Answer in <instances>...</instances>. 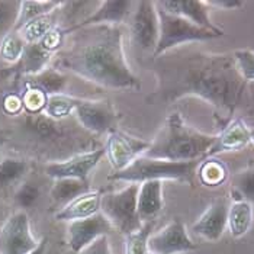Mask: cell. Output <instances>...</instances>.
<instances>
[{"label":"cell","mask_w":254,"mask_h":254,"mask_svg":"<svg viewBox=\"0 0 254 254\" xmlns=\"http://www.w3.org/2000/svg\"><path fill=\"white\" fill-rule=\"evenodd\" d=\"M148 68L156 77L154 90L145 98L148 105L167 106L185 98H199L212 106L222 128L247 99L249 83L234 54L179 47L150 60Z\"/></svg>","instance_id":"obj_1"},{"label":"cell","mask_w":254,"mask_h":254,"mask_svg":"<svg viewBox=\"0 0 254 254\" xmlns=\"http://www.w3.org/2000/svg\"><path fill=\"white\" fill-rule=\"evenodd\" d=\"M56 68L109 90H139L141 80L131 70L119 26L99 25L74 32L70 47L56 56Z\"/></svg>","instance_id":"obj_2"},{"label":"cell","mask_w":254,"mask_h":254,"mask_svg":"<svg viewBox=\"0 0 254 254\" xmlns=\"http://www.w3.org/2000/svg\"><path fill=\"white\" fill-rule=\"evenodd\" d=\"M216 135L205 134L189 124L179 112L166 118L161 129L150 141L144 156L167 161H196L206 158Z\"/></svg>","instance_id":"obj_3"},{"label":"cell","mask_w":254,"mask_h":254,"mask_svg":"<svg viewBox=\"0 0 254 254\" xmlns=\"http://www.w3.org/2000/svg\"><path fill=\"white\" fill-rule=\"evenodd\" d=\"M202 160L196 161H167L157 160L147 156H139L135 158L127 169L121 172H114L109 175V180L137 183L141 185L150 180H173L193 186L196 182L197 166Z\"/></svg>","instance_id":"obj_4"},{"label":"cell","mask_w":254,"mask_h":254,"mask_svg":"<svg viewBox=\"0 0 254 254\" xmlns=\"http://www.w3.org/2000/svg\"><path fill=\"white\" fill-rule=\"evenodd\" d=\"M157 13H158V23H160V34H158V42H157L153 59L164 53H169L172 50H176L186 44L205 42V41L222 37L212 31L199 28L182 16L167 13L158 6H157Z\"/></svg>","instance_id":"obj_5"},{"label":"cell","mask_w":254,"mask_h":254,"mask_svg":"<svg viewBox=\"0 0 254 254\" xmlns=\"http://www.w3.org/2000/svg\"><path fill=\"white\" fill-rule=\"evenodd\" d=\"M138 189L139 185L129 183L118 192H109L100 197V212L106 216L112 228L124 237L135 233L144 225L137 214Z\"/></svg>","instance_id":"obj_6"},{"label":"cell","mask_w":254,"mask_h":254,"mask_svg":"<svg viewBox=\"0 0 254 254\" xmlns=\"http://www.w3.org/2000/svg\"><path fill=\"white\" fill-rule=\"evenodd\" d=\"M127 25L129 26L132 47L144 56L150 54L153 59L158 42V34H160L156 1L151 0L137 1Z\"/></svg>","instance_id":"obj_7"},{"label":"cell","mask_w":254,"mask_h":254,"mask_svg":"<svg viewBox=\"0 0 254 254\" xmlns=\"http://www.w3.org/2000/svg\"><path fill=\"white\" fill-rule=\"evenodd\" d=\"M26 211L7 216L0 228V254H31L39 246Z\"/></svg>","instance_id":"obj_8"},{"label":"cell","mask_w":254,"mask_h":254,"mask_svg":"<svg viewBox=\"0 0 254 254\" xmlns=\"http://www.w3.org/2000/svg\"><path fill=\"white\" fill-rule=\"evenodd\" d=\"M74 117L78 125L92 134H109L117 129L118 112L109 99H80Z\"/></svg>","instance_id":"obj_9"},{"label":"cell","mask_w":254,"mask_h":254,"mask_svg":"<svg viewBox=\"0 0 254 254\" xmlns=\"http://www.w3.org/2000/svg\"><path fill=\"white\" fill-rule=\"evenodd\" d=\"M148 147L150 141L114 129L108 134L103 150L114 172H121L127 169L135 158L144 156Z\"/></svg>","instance_id":"obj_10"},{"label":"cell","mask_w":254,"mask_h":254,"mask_svg":"<svg viewBox=\"0 0 254 254\" xmlns=\"http://www.w3.org/2000/svg\"><path fill=\"white\" fill-rule=\"evenodd\" d=\"M105 157L103 148H96L90 151H80L68 158L50 161L44 166L45 175L54 180L57 179H78L89 182L90 173L98 167L100 160Z\"/></svg>","instance_id":"obj_11"},{"label":"cell","mask_w":254,"mask_h":254,"mask_svg":"<svg viewBox=\"0 0 254 254\" xmlns=\"http://www.w3.org/2000/svg\"><path fill=\"white\" fill-rule=\"evenodd\" d=\"M148 249L153 254H186L197 249L189 237L186 225L180 219H173L160 231L148 237Z\"/></svg>","instance_id":"obj_12"},{"label":"cell","mask_w":254,"mask_h":254,"mask_svg":"<svg viewBox=\"0 0 254 254\" xmlns=\"http://www.w3.org/2000/svg\"><path fill=\"white\" fill-rule=\"evenodd\" d=\"M112 230L114 228L111 222L102 212L86 219L68 222L67 246L71 253L77 254L86 247H89L92 243H95L100 237L109 235Z\"/></svg>","instance_id":"obj_13"},{"label":"cell","mask_w":254,"mask_h":254,"mask_svg":"<svg viewBox=\"0 0 254 254\" xmlns=\"http://www.w3.org/2000/svg\"><path fill=\"white\" fill-rule=\"evenodd\" d=\"M137 1L132 0H102L98 9L83 22H80L74 28L65 31V34H74L78 29L99 26V25H111L119 26L121 23H127Z\"/></svg>","instance_id":"obj_14"},{"label":"cell","mask_w":254,"mask_h":254,"mask_svg":"<svg viewBox=\"0 0 254 254\" xmlns=\"http://www.w3.org/2000/svg\"><path fill=\"white\" fill-rule=\"evenodd\" d=\"M157 6L163 10H166L167 13L182 16L189 22H192L193 25L212 31L219 35H225V32L216 26L215 23L211 20L209 16V4L208 1H202V0H161L156 1Z\"/></svg>","instance_id":"obj_15"},{"label":"cell","mask_w":254,"mask_h":254,"mask_svg":"<svg viewBox=\"0 0 254 254\" xmlns=\"http://www.w3.org/2000/svg\"><path fill=\"white\" fill-rule=\"evenodd\" d=\"M228 199L219 197L214 200L208 209L199 216V219L192 225V231L206 241L215 243L227 230L228 224Z\"/></svg>","instance_id":"obj_16"},{"label":"cell","mask_w":254,"mask_h":254,"mask_svg":"<svg viewBox=\"0 0 254 254\" xmlns=\"http://www.w3.org/2000/svg\"><path fill=\"white\" fill-rule=\"evenodd\" d=\"M250 144V128L243 118L230 121L216 135L215 142L206 157H215L221 153L240 151Z\"/></svg>","instance_id":"obj_17"},{"label":"cell","mask_w":254,"mask_h":254,"mask_svg":"<svg viewBox=\"0 0 254 254\" xmlns=\"http://www.w3.org/2000/svg\"><path fill=\"white\" fill-rule=\"evenodd\" d=\"M164 208L163 182L150 180L139 185L137 196V214L142 224L154 222Z\"/></svg>","instance_id":"obj_18"},{"label":"cell","mask_w":254,"mask_h":254,"mask_svg":"<svg viewBox=\"0 0 254 254\" xmlns=\"http://www.w3.org/2000/svg\"><path fill=\"white\" fill-rule=\"evenodd\" d=\"M100 197L102 195L98 190L90 189L59 209L54 218L60 222H73L96 215L100 212Z\"/></svg>","instance_id":"obj_19"},{"label":"cell","mask_w":254,"mask_h":254,"mask_svg":"<svg viewBox=\"0 0 254 254\" xmlns=\"http://www.w3.org/2000/svg\"><path fill=\"white\" fill-rule=\"evenodd\" d=\"M67 83H68L67 74L56 67H47L45 70H42L35 76L25 77V81H23L25 87L41 90L47 96L65 93Z\"/></svg>","instance_id":"obj_20"},{"label":"cell","mask_w":254,"mask_h":254,"mask_svg":"<svg viewBox=\"0 0 254 254\" xmlns=\"http://www.w3.org/2000/svg\"><path fill=\"white\" fill-rule=\"evenodd\" d=\"M54 59V54L45 51L39 44H26L25 51L22 54V59L13 65L16 76L23 74L25 77L28 76H35L50 67L51 60Z\"/></svg>","instance_id":"obj_21"},{"label":"cell","mask_w":254,"mask_h":254,"mask_svg":"<svg viewBox=\"0 0 254 254\" xmlns=\"http://www.w3.org/2000/svg\"><path fill=\"white\" fill-rule=\"evenodd\" d=\"M63 121H53L44 114L38 115H26L23 121L25 129H28L34 137H37L39 141L44 142H54L60 141L63 137Z\"/></svg>","instance_id":"obj_22"},{"label":"cell","mask_w":254,"mask_h":254,"mask_svg":"<svg viewBox=\"0 0 254 254\" xmlns=\"http://www.w3.org/2000/svg\"><path fill=\"white\" fill-rule=\"evenodd\" d=\"M253 205L249 202H231L228 209V224L227 228L233 238H241L247 234L253 225Z\"/></svg>","instance_id":"obj_23"},{"label":"cell","mask_w":254,"mask_h":254,"mask_svg":"<svg viewBox=\"0 0 254 254\" xmlns=\"http://www.w3.org/2000/svg\"><path fill=\"white\" fill-rule=\"evenodd\" d=\"M89 190H90L89 182H83L78 179H57L51 188L50 196L54 205H57L59 209H61L63 206L70 203L73 199H76L77 196L83 195Z\"/></svg>","instance_id":"obj_24"},{"label":"cell","mask_w":254,"mask_h":254,"mask_svg":"<svg viewBox=\"0 0 254 254\" xmlns=\"http://www.w3.org/2000/svg\"><path fill=\"white\" fill-rule=\"evenodd\" d=\"M196 179L206 188H218L228 180V167L216 157H206L197 166Z\"/></svg>","instance_id":"obj_25"},{"label":"cell","mask_w":254,"mask_h":254,"mask_svg":"<svg viewBox=\"0 0 254 254\" xmlns=\"http://www.w3.org/2000/svg\"><path fill=\"white\" fill-rule=\"evenodd\" d=\"M29 164L26 160L15 157H3L0 161V192L19 185L28 175Z\"/></svg>","instance_id":"obj_26"},{"label":"cell","mask_w":254,"mask_h":254,"mask_svg":"<svg viewBox=\"0 0 254 254\" xmlns=\"http://www.w3.org/2000/svg\"><path fill=\"white\" fill-rule=\"evenodd\" d=\"M57 25H59V13L56 9L54 12L48 15L39 16L37 19L25 23L18 29V32L26 44H38L39 41Z\"/></svg>","instance_id":"obj_27"},{"label":"cell","mask_w":254,"mask_h":254,"mask_svg":"<svg viewBox=\"0 0 254 254\" xmlns=\"http://www.w3.org/2000/svg\"><path fill=\"white\" fill-rule=\"evenodd\" d=\"M78 98H74L67 93H57L51 95L47 99V105L44 108V115L53 121H64L71 114H74L78 105Z\"/></svg>","instance_id":"obj_28"},{"label":"cell","mask_w":254,"mask_h":254,"mask_svg":"<svg viewBox=\"0 0 254 254\" xmlns=\"http://www.w3.org/2000/svg\"><path fill=\"white\" fill-rule=\"evenodd\" d=\"M230 195L233 202H249L254 203V166L247 167L238 173H235L231 179Z\"/></svg>","instance_id":"obj_29"},{"label":"cell","mask_w":254,"mask_h":254,"mask_svg":"<svg viewBox=\"0 0 254 254\" xmlns=\"http://www.w3.org/2000/svg\"><path fill=\"white\" fill-rule=\"evenodd\" d=\"M60 4H61V1H54V0H25V1H20L19 16H18L15 31H18L20 26H23L25 23H28L31 20L54 12L56 9H59Z\"/></svg>","instance_id":"obj_30"},{"label":"cell","mask_w":254,"mask_h":254,"mask_svg":"<svg viewBox=\"0 0 254 254\" xmlns=\"http://www.w3.org/2000/svg\"><path fill=\"white\" fill-rule=\"evenodd\" d=\"M26 42L22 39L18 31L7 34L0 41V59L7 64H16L25 51Z\"/></svg>","instance_id":"obj_31"},{"label":"cell","mask_w":254,"mask_h":254,"mask_svg":"<svg viewBox=\"0 0 254 254\" xmlns=\"http://www.w3.org/2000/svg\"><path fill=\"white\" fill-rule=\"evenodd\" d=\"M154 222L144 224L138 231L125 235V254H153L148 249V237Z\"/></svg>","instance_id":"obj_32"},{"label":"cell","mask_w":254,"mask_h":254,"mask_svg":"<svg viewBox=\"0 0 254 254\" xmlns=\"http://www.w3.org/2000/svg\"><path fill=\"white\" fill-rule=\"evenodd\" d=\"M20 1L18 0H0V41L15 31Z\"/></svg>","instance_id":"obj_33"},{"label":"cell","mask_w":254,"mask_h":254,"mask_svg":"<svg viewBox=\"0 0 254 254\" xmlns=\"http://www.w3.org/2000/svg\"><path fill=\"white\" fill-rule=\"evenodd\" d=\"M20 98H22V103H23V111L28 115H38V114L44 112L48 96L45 93H42L41 90L25 87Z\"/></svg>","instance_id":"obj_34"},{"label":"cell","mask_w":254,"mask_h":254,"mask_svg":"<svg viewBox=\"0 0 254 254\" xmlns=\"http://www.w3.org/2000/svg\"><path fill=\"white\" fill-rule=\"evenodd\" d=\"M39 196H41V190H39V186L37 183L23 182V183H20V186L15 193V200L20 206V209L25 211L26 208H31L35 205Z\"/></svg>","instance_id":"obj_35"},{"label":"cell","mask_w":254,"mask_h":254,"mask_svg":"<svg viewBox=\"0 0 254 254\" xmlns=\"http://www.w3.org/2000/svg\"><path fill=\"white\" fill-rule=\"evenodd\" d=\"M65 38H67L65 31L57 25L56 28H53L44 38L41 39L38 44L45 51H48V53L56 56L57 53H60L63 50V47L65 45Z\"/></svg>","instance_id":"obj_36"},{"label":"cell","mask_w":254,"mask_h":254,"mask_svg":"<svg viewBox=\"0 0 254 254\" xmlns=\"http://www.w3.org/2000/svg\"><path fill=\"white\" fill-rule=\"evenodd\" d=\"M241 76L247 83L254 81V51L253 50H237L233 53Z\"/></svg>","instance_id":"obj_37"},{"label":"cell","mask_w":254,"mask_h":254,"mask_svg":"<svg viewBox=\"0 0 254 254\" xmlns=\"http://www.w3.org/2000/svg\"><path fill=\"white\" fill-rule=\"evenodd\" d=\"M3 111L7 115L16 117L23 112V103H22V98L18 93H7L4 99H3Z\"/></svg>","instance_id":"obj_38"},{"label":"cell","mask_w":254,"mask_h":254,"mask_svg":"<svg viewBox=\"0 0 254 254\" xmlns=\"http://www.w3.org/2000/svg\"><path fill=\"white\" fill-rule=\"evenodd\" d=\"M77 254H114L112 253V247L109 243V237H100L95 243H92L89 247H86L84 250H81Z\"/></svg>","instance_id":"obj_39"},{"label":"cell","mask_w":254,"mask_h":254,"mask_svg":"<svg viewBox=\"0 0 254 254\" xmlns=\"http://www.w3.org/2000/svg\"><path fill=\"white\" fill-rule=\"evenodd\" d=\"M209 7H218L222 10H235L241 9L244 6V1L241 0H209Z\"/></svg>","instance_id":"obj_40"},{"label":"cell","mask_w":254,"mask_h":254,"mask_svg":"<svg viewBox=\"0 0 254 254\" xmlns=\"http://www.w3.org/2000/svg\"><path fill=\"white\" fill-rule=\"evenodd\" d=\"M48 250V238H42L39 241V246L31 254H47Z\"/></svg>","instance_id":"obj_41"},{"label":"cell","mask_w":254,"mask_h":254,"mask_svg":"<svg viewBox=\"0 0 254 254\" xmlns=\"http://www.w3.org/2000/svg\"><path fill=\"white\" fill-rule=\"evenodd\" d=\"M47 254H64L60 252L59 249H51L50 244H48V250H47Z\"/></svg>","instance_id":"obj_42"},{"label":"cell","mask_w":254,"mask_h":254,"mask_svg":"<svg viewBox=\"0 0 254 254\" xmlns=\"http://www.w3.org/2000/svg\"><path fill=\"white\" fill-rule=\"evenodd\" d=\"M250 142L254 145V128L250 129Z\"/></svg>","instance_id":"obj_43"},{"label":"cell","mask_w":254,"mask_h":254,"mask_svg":"<svg viewBox=\"0 0 254 254\" xmlns=\"http://www.w3.org/2000/svg\"><path fill=\"white\" fill-rule=\"evenodd\" d=\"M1 158H3V156H1V154H0V161H1Z\"/></svg>","instance_id":"obj_44"}]
</instances>
